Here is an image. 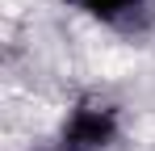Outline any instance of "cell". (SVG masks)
Returning a JSON list of instances; mask_svg holds the SVG:
<instances>
[{
	"label": "cell",
	"mask_w": 155,
	"mask_h": 151,
	"mask_svg": "<svg viewBox=\"0 0 155 151\" xmlns=\"http://www.w3.org/2000/svg\"><path fill=\"white\" fill-rule=\"evenodd\" d=\"M122 134L117 109L101 97L76 101V109L67 113V122L59 130V147L54 151H109Z\"/></svg>",
	"instance_id": "6da1fadb"
},
{
	"label": "cell",
	"mask_w": 155,
	"mask_h": 151,
	"mask_svg": "<svg viewBox=\"0 0 155 151\" xmlns=\"http://www.w3.org/2000/svg\"><path fill=\"white\" fill-rule=\"evenodd\" d=\"M71 4H80L88 17H97L105 25H134L143 13H151L155 0H71Z\"/></svg>",
	"instance_id": "7a4b0ae2"
},
{
	"label": "cell",
	"mask_w": 155,
	"mask_h": 151,
	"mask_svg": "<svg viewBox=\"0 0 155 151\" xmlns=\"http://www.w3.org/2000/svg\"><path fill=\"white\" fill-rule=\"evenodd\" d=\"M29 151H46V147H29Z\"/></svg>",
	"instance_id": "3957f363"
}]
</instances>
